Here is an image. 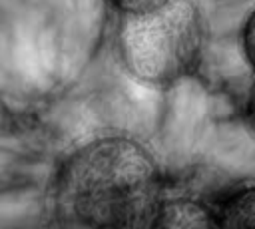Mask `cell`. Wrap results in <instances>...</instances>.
Returning <instances> with one entry per match:
<instances>
[{
  "label": "cell",
  "mask_w": 255,
  "mask_h": 229,
  "mask_svg": "<svg viewBox=\"0 0 255 229\" xmlns=\"http://www.w3.org/2000/svg\"><path fill=\"white\" fill-rule=\"evenodd\" d=\"M165 199L151 149L135 137L106 133L64 159L52 211L58 229H153Z\"/></svg>",
  "instance_id": "6da1fadb"
},
{
  "label": "cell",
  "mask_w": 255,
  "mask_h": 229,
  "mask_svg": "<svg viewBox=\"0 0 255 229\" xmlns=\"http://www.w3.org/2000/svg\"><path fill=\"white\" fill-rule=\"evenodd\" d=\"M205 28L193 0H167L151 10L116 14V52L124 70L147 86H171L201 60Z\"/></svg>",
  "instance_id": "7a4b0ae2"
},
{
  "label": "cell",
  "mask_w": 255,
  "mask_h": 229,
  "mask_svg": "<svg viewBox=\"0 0 255 229\" xmlns=\"http://www.w3.org/2000/svg\"><path fill=\"white\" fill-rule=\"evenodd\" d=\"M153 229H217L215 209L201 199L167 197Z\"/></svg>",
  "instance_id": "3957f363"
},
{
  "label": "cell",
  "mask_w": 255,
  "mask_h": 229,
  "mask_svg": "<svg viewBox=\"0 0 255 229\" xmlns=\"http://www.w3.org/2000/svg\"><path fill=\"white\" fill-rule=\"evenodd\" d=\"M253 183L235 187L215 209L217 229H253Z\"/></svg>",
  "instance_id": "277c9868"
},
{
  "label": "cell",
  "mask_w": 255,
  "mask_h": 229,
  "mask_svg": "<svg viewBox=\"0 0 255 229\" xmlns=\"http://www.w3.org/2000/svg\"><path fill=\"white\" fill-rule=\"evenodd\" d=\"M167 0H108L112 10L116 14H135V12H145L151 10Z\"/></svg>",
  "instance_id": "5b68a950"
},
{
  "label": "cell",
  "mask_w": 255,
  "mask_h": 229,
  "mask_svg": "<svg viewBox=\"0 0 255 229\" xmlns=\"http://www.w3.org/2000/svg\"><path fill=\"white\" fill-rule=\"evenodd\" d=\"M243 48H245L247 64H251V16L247 18V22L243 26Z\"/></svg>",
  "instance_id": "8992f818"
}]
</instances>
